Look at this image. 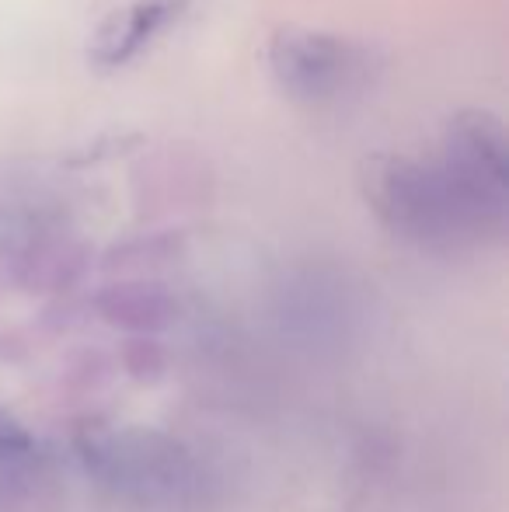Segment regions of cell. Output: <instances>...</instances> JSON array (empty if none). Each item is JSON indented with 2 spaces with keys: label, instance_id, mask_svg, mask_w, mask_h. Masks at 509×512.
<instances>
[{
  "label": "cell",
  "instance_id": "obj_1",
  "mask_svg": "<svg viewBox=\"0 0 509 512\" xmlns=\"http://www.w3.org/2000/svg\"><path fill=\"white\" fill-rule=\"evenodd\" d=\"M506 136L492 115L450 119L436 157L370 164L367 196L394 234L419 244H468L506 223Z\"/></svg>",
  "mask_w": 509,
  "mask_h": 512
},
{
  "label": "cell",
  "instance_id": "obj_2",
  "mask_svg": "<svg viewBox=\"0 0 509 512\" xmlns=\"http://www.w3.org/2000/svg\"><path fill=\"white\" fill-rule=\"evenodd\" d=\"M81 460L112 495L143 509L185 506L199 488V467L182 443L147 429H88Z\"/></svg>",
  "mask_w": 509,
  "mask_h": 512
},
{
  "label": "cell",
  "instance_id": "obj_3",
  "mask_svg": "<svg viewBox=\"0 0 509 512\" xmlns=\"http://www.w3.org/2000/svg\"><path fill=\"white\" fill-rule=\"evenodd\" d=\"M269 70L304 102H339L370 81V49L339 35L283 28L269 42Z\"/></svg>",
  "mask_w": 509,
  "mask_h": 512
},
{
  "label": "cell",
  "instance_id": "obj_4",
  "mask_svg": "<svg viewBox=\"0 0 509 512\" xmlns=\"http://www.w3.org/2000/svg\"><path fill=\"white\" fill-rule=\"evenodd\" d=\"M189 0H133L102 21L91 39V56L98 67H119L133 60L143 46H150L157 32L171 25L185 11Z\"/></svg>",
  "mask_w": 509,
  "mask_h": 512
},
{
  "label": "cell",
  "instance_id": "obj_5",
  "mask_svg": "<svg viewBox=\"0 0 509 512\" xmlns=\"http://www.w3.org/2000/svg\"><path fill=\"white\" fill-rule=\"evenodd\" d=\"M105 317L126 328H157L168 321V304L147 293H116V300H105Z\"/></svg>",
  "mask_w": 509,
  "mask_h": 512
}]
</instances>
